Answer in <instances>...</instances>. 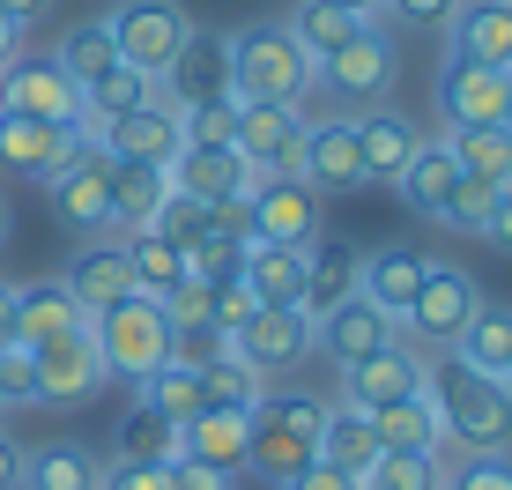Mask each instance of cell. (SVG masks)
Here are the masks:
<instances>
[{"label": "cell", "instance_id": "681fc988", "mask_svg": "<svg viewBox=\"0 0 512 490\" xmlns=\"http://www.w3.org/2000/svg\"><path fill=\"white\" fill-rule=\"evenodd\" d=\"M201 223H208V208H201V201L171 194L164 208H156V223H149V231H156V238H171V245H179V253H186V245L201 238Z\"/></svg>", "mask_w": 512, "mask_h": 490}, {"label": "cell", "instance_id": "e7e4bbea", "mask_svg": "<svg viewBox=\"0 0 512 490\" xmlns=\"http://www.w3.org/2000/svg\"><path fill=\"white\" fill-rule=\"evenodd\" d=\"M0 245H8V201H0Z\"/></svg>", "mask_w": 512, "mask_h": 490}, {"label": "cell", "instance_id": "cb8c5ba5", "mask_svg": "<svg viewBox=\"0 0 512 490\" xmlns=\"http://www.w3.org/2000/svg\"><path fill=\"white\" fill-rule=\"evenodd\" d=\"M401 327L386 320L379 305H364V297H342V305L327 312V320H312V349H327L334 364H357V357H372V349H386Z\"/></svg>", "mask_w": 512, "mask_h": 490}, {"label": "cell", "instance_id": "d4e9b609", "mask_svg": "<svg viewBox=\"0 0 512 490\" xmlns=\"http://www.w3.org/2000/svg\"><path fill=\"white\" fill-rule=\"evenodd\" d=\"M357 245L349 238H312L305 245V297H297V312H305V320H327L334 305H342V297H357Z\"/></svg>", "mask_w": 512, "mask_h": 490}, {"label": "cell", "instance_id": "91938a15", "mask_svg": "<svg viewBox=\"0 0 512 490\" xmlns=\"http://www.w3.org/2000/svg\"><path fill=\"white\" fill-rule=\"evenodd\" d=\"M15 52H23V23H8V15H0V67H8Z\"/></svg>", "mask_w": 512, "mask_h": 490}, {"label": "cell", "instance_id": "ee69618b", "mask_svg": "<svg viewBox=\"0 0 512 490\" xmlns=\"http://www.w3.org/2000/svg\"><path fill=\"white\" fill-rule=\"evenodd\" d=\"M127 461H164V468H179L186 453H179V431L164 424V416H149V409H134V424H127Z\"/></svg>", "mask_w": 512, "mask_h": 490}, {"label": "cell", "instance_id": "9c48e42d", "mask_svg": "<svg viewBox=\"0 0 512 490\" xmlns=\"http://www.w3.org/2000/svg\"><path fill=\"white\" fill-rule=\"evenodd\" d=\"M394 75H401V52H394V38H386L379 23H364L342 52H327V60L312 67V82L334 90V97H349V104H379L394 90Z\"/></svg>", "mask_w": 512, "mask_h": 490}, {"label": "cell", "instance_id": "ffe728a7", "mask_svg": "<svg viewBox=\"0 0 512 490\" xmlns=\"http://www.w3.org/2000/svg\"><path fill=\"white\" fill-rule=\"evenodd\" d=\"M349 134H357L364 179H386V186L401 179V164H409L416 142H423V127L409 112H394V104H364V119H349Z\"/></svg>", "mask_w": 512, "mask_h": 490}, {"label": "cell", "instance_id": "277c9868", "mask_svg": "<svg viewBox=\"0 0 512 490\" xmlns=\"http://www.w3.org/2000/svg\"><path fill=\"white\" fill-rule=\"evenodd\" d=\"M90 335H97L104 379L141 387L156 364H171V312L156 305V297H119L112 312H97V320H90Z\"/></svg>", "mask_w": 512, "mask_h": 490}, {"label": "cell", "instance_id": "74e56055", "mask_svg": "<svg viewBox=\"0 0 512 490\" xmlns=\"http://www.w3.org/2000/svg\"><path fill=\"white\" fill-rule=\"evenodd\" d=\"M119 253H127V268H134V297H171L186 283V253L171 238H156V231H127Z\"/></svg>", "mask_w": 512, "mask_h": 490}, {"label": "cell", "instance_id": "1f68e13d", "mask_svg": "<svg viewBox=\"0 0 512 490\" xmlns=\"http://www.w3.org/2000/svg\"><path fill=\"white\" fill-rule=\"evenodd\" d=\"M245 245H253V231H245V201H238V208H208L201 238L186 245V275H201V283H223V275H238Z\"/></svg>", "mask_w": 512, "mask_h": 490}, {"label": "cell", "instance_id": "e575fe53", "mask_svg": "<svg viewBox=\"0 0 512 490\" xmlns=\"http://www.w3.org/2000/svg\"><path fill=\"white\" fill-rule=\"evenodd\" d=\"M134 409H149V416H164L171 431H186L193 416L208 409V394H201V372H193V364H179V357H171V364H156V372L134 387Z\"/></svg>", "mask_w": 512, "mask_h": 490}, {"label": "cell", "instance_id": "f6af8a7d", "mask_svg": "<svg viewBox=\"0 0 512 490\" xmlns=\"http://www.w3.org/2000/svg\"><path fill=\"white\" fill-rule=\"evenodd\" d=\"M505 186H483V179H461L453 186V201H446V231H461V238H483V223H490V208H498Z\"/></svg>", "mask_w": 512, "mask_h": 490}, {"label": "cell", "instance_id": "11a10c76", "mask_svg": "<svg viewBox=\"0 0 512 490\" xmlns=\"http://www.w3.org/2000/svg\"><path fill=\"white\" fill-rule=\"evenodd\" d=\"M171 490H231V476H208V468L179 461V468H171Z\"/></svg>", "mask_w": 512, "mask_h": 490}, {"label": "cell", "instance_id": "5b68a950", "mask_svg": "<svg viewBox=\"0 0 512 490\" xmlns=\"http://www.w3.org/2000/svg\"><path fill=\"white\" fill-rule=\"evenodd\" d=\"M104 38H112L119 67L164 82V67L179 60V45L193 38V15L179 8V0H119V8L104 15Z\"/></svg>", "mask_w": 512, "mask_h": 490}, {"label": "cell", "instance_id": "ab89813d", "mask_svg": "<svg viewBox=\"0 0 512 490\" xmlns=\"http://www.w3.org/2000/svg\"><path fill=\"white\" fill-rule=\"evenodd\" d=\"M453 164H461V179H483V186H512V142L498 127H453L446 134Z\"/></svg>", "mask_w": 512, "mask_h": 490}, {"label": "cell", "instance_id": "4dcf8cb0", "mask_svg": "<svg viewBox=\"0 0 512 490\" xmlns=\"http://www.w3.org/2000/svg\"><path fill=\"white\" fill-rule=\"evenodd\" d=\"M164 201H171V171L164 164H119L112 156V238L149 231Z\"/></svg>", "mask_w": 512, "mask_h": 490}, {"label": "cell", "instance_id": "680465c9", "mask_svg": "<svg viewBox=\"0 0 512 490\" xmlns=\"http://www.w3.org/2000/svg\"><path fill=\"white\" fill-rule=\"evenodd\" d=\"M45 8H52V0H0V15H8V23H45Z\"/></svg>", "mask_w": 512, "mask_h": 490}, {"label": "cell", "instance_id": "60d3db41", "mask_svg": "<svg viewBox=\"0 0 512 490\" xmlns=\"http://www.w3.org/2000/svg\"><path fill=\"white\" fill-rule=\"evenodd\" d=\"M52 60H60V75L75 82V90H97V82L119 67V52L104 38V23H82V30H67V45L52 52Z\"/></svg>", "mask_w": 512, "mask_h": 490}, {"label": "cell", "instance_id": "7a4b0ae2", "mask_svg": "<svg viewBox=\"0 0 512 490\" xmlns=\"http://www.w3.org/2000/svg\"><path fill=\"white\" fill-rule=\"evenodd\" d=\"M320 394L305 387H268L245 409V468H260V476H297L305 461H320Z\"/></svg>", "mask_w": 512, "mask_h": 490}, {"label": "cell", "instance_id": "be15d7a7", "mask_svg": "<svg viewBox=\"0 0 512 490\" xmlns=\"http://www.w3.org/2000/svg\"><path fill=\"white\" fill-rule=\"evenodd\" d=\"M498 134H505V142H512V104H505V119H498Z\"/></svg>", "mask_w": 512, "mask_h": 490}, {"label": "cell", "instance_id": "7402d4cb", "mask_svg": "<svg viewBox=\"0 0 512 490\" xmlns=\"http://www.w3.org/2000/svg\"><path fill=\"white\" fill-rule=\"evenodd\" d=\"M60 283L75 290V305L97 320V312H112L119 297H134V268H127V253H119V238H90L75 260H67Z\"/></svg>", "mask_w": 512, "mask_h": 490}, {"label": "cell", "instance_id": "52a82bcc", "mask_svg": "<svg viewBox=\"0 0 512 490\" xmlns=\"http://www.w3.org/2000/svg\"><path fill=\"white\" fill-rule=\"evenodd\" d=\"M0 112L8 119H45V127H82V90L60 75V60L15 52L0 67Z\"/></svg>", "mask_w": 512, "mask_h": 490}, {"label": "cell", "instance_id": "5bb4252c", "mask_svg": "<svg viewBox=\"0 0 512 490\" xmlns=\"http://www.w3.org/2000/svg\"><path fill=\"white\" fill-rule=\"evenodd\" d=\"M305 349H312V320H305L297 305H260L253 320L231 335V357L253 364L260 379H275V372H290V364H305Z\"/></svg>", "mask_w": 512, "mask_h": 490}, {"label": "cell", "instance_id": "f907efd6", "mask_svg": "<svg viewBox=\"0 0 512 490\" xmlns=\"http://www.w3.org/2000/svg\"><path fill=\"white\" fill-rule=\"evenodd\" d=\"M0 401H8V409L38 401V364H30V349H23V342L0 349Z\"/></svg>", "mask_w": 512, "mask_h": 490}, {"label": "cell", "instance_id": "4fadbf2b", "mask_svg": "<svg viewBox=\"0 0 512 490\" xmlns=\"http://www.w3.org/2000/svg\"><path fill=\"white\" fill-rule=\"evenodd\" d=\"M164 97L193 112V104H238L231 97V38L223 30H193L179 45V60L164 67Z\"/></svg>", "mask_w": 512, "mask_h": 490}, {"label": "cell", "instance_id": "30bf717a", "mask_svg": "<svg viewBox=\"0 0 512 490\" xmlns=\"http://www.w3.org/2000/svg\"><path fill=\"white\" fill-rule=\"evenodd\" d=\"M245 231L275 238V245H312L320 238V194H312L297 171H268V179H253V194H245Z\"/></svg>", "mask_w": 512, "mask_h": 490}, {"label": "cell", "instance_id": "d6a6232c", "mask_svg": "<svg viewBox=\"0 0 512 490\" xmlns=\"http://www.w3.org/2000/svg\"><path fill=\"white\" fill-rule=\"evenodd\" d=\"M394 186H401V201H409L423 223H438V216H446V201H453V186H461V164H453L446 142H416V156L401 164Z\"/></svg>", "mask_w": 512, "mask_h": 490}, {"label": "cell", "instance_id": "db71d44e", "mask_svg": "<svg viewBox=\"0 0 512 490\" xmlns=\"http://www.w3.org/2000/svg\"><path fill=\"white\" fill-rule=\"evenodd\" d=\"M379 8H394L401 23H453V8H461V0H379Z\"/></svg>", "mask_w": 512, "mask_h": 490}, {"label": "cell", "instance_id": "003e7915", "mask_svg": "<svg viewBox=\"0 0 512 490\" xmlns=\"http://www.w3.org/2000/svg\"><path fill=\"white\" fill-rule=\"evenodd\" d=\"M0 416H8V401H0Z\"/></svg>", "mask_w": 512, "mask_h": 490}, {"label": "cell", "instance_id": "7bdbcfd3", "mask_svg": "<svg viewBox=\"0 0 512 490\" xmlns=\"http://www.w3.org/2000/svg\"><path fill=\"white\" fill-rule=\"evenodd\" d=\"M201 394H208V409H253L268 394V379L238 357H216V364H201Z\"/></svg>", "mask_w": 512, "mask_h": 490}, {"label": "cell", "instance_id": "d590c367", "mask_svg": "<svg viewBox=\"0 0 512 490\" xmlns=\"http://www.w3.org/2000/svg\"><path fill=\"white\" fill-rule=\"evenodd\" d=\"M320 461L342 468V476H364L379 461V439H372V416L349 409V401H327L320 409Z\"/></svg>", "mask_w": 512, "mask_h": 490}, {"label": "cell", "instance_id": "816d5d0a", "mask_svg": "<svg viewBox=\"0 0 512 490\" xmlns=\"http://www.w3.org/2000/svg\"><path fill=\"white\" fill-rule=\"evenodd\" d=\"M97 490H171V468L164 461H127V453H119Z\"/></svg>", "mask_w": 512, "mask_h": 490}, {"label": "cell", "instance_id": "4316f807", "mask_svg": "<svg viewBox=\"0 0 512 490\" xmlns=\"http://www.w3.org/2000/svg\"><path fill=\"white\" fill-rule=\"evenodd\" d=\"M179 453L208 476H245V409H201L193 424L179 431Z\"/></svg>", "mask_w": 512, "mask_h": 490}, {"label": "cell", "instance_id": "6da1fadb", "mask_svg": "<svg viewBox=\"0 0 512 490\" xmlns=\"http://www.w3.org/2000/svg\"><path fill=\"white\" fill-rule=\"evenodd\" d=\"M423 394L438 409V431L468 453H512V387L483 379L468 364H423Z\"/></svg>", "mask_w": 512, "mask_h": 490}, {"label": "cell", "instance_id": "83f0119b", "mask_svg": "<svg viewBox=\"0 0 512 490\" xmlns=\"http://www.w3.org/2000/svg\"><path fill=\"white\" fill-rule=\"evenodd\" d=\"M238 283L253 290V305H297V297H305V245L253 238L245 260H238Z\"/></svg>", "mask_w": 512, "mask_h": 490}, {"label": "cell", "instance_id": "e0dca14e", "mask_svg": "<svg viewBox=\"0 0 512 490\" xmlns=\"http://www.w3.org/2000/svg\"><path fill=\"white\" fill-rule=\"evenodd\" d=\"M104 156H119V164H171V156L186 149V127H179V104H171L164 90H156L141 112H127V119H112L104 127V142H97Z\"/></svg>", "mask_w": 512, "mask_h": 490}, {"label": "cell", "instance_id": "7c38bea8", "mask_svg": "<svg viewBox=\"0 0 512 490\" xmlns=\"http://www.w3.org/2000/svg\"><path fill=\"white\" fill-rule=\"evenodd\" d=\"M30 364H38V401L45 409H67V401H90L104 387V357H97V335L90 327H67V335H52L30 349Z\"/></svg>", "mask_w": 512, "mask_h": 490}, {"label": "cell", "instance_id": "8fae6325", "mask_svg": "<svg viewBox=\"0 0 512 490\" xmlns=\"http://www.w3.org/2000/svg\"><path fill=\"white\" fill-rule=\"evenodd\" d=\"M423 349L409 342V335H394L386 349H372V357H357V364H342V401L349 409H386V401H409V394H423Z\"/></svg>", "mask_w": 512, "mask_h": 490}, {"label": "cell", "instance_id": "ba28073f", "mask_svg": "<svg viewBox=\"0 0 512 490\" xmlns=\"http://www.w3.org/2000/svg\"><path fill=\"white\" fill-rule=\"evenodd\" d=\"M475 305H483V290H475V275L468 268H438L431 260V275H423V290L409 297V312H401V335L423 342V349H446L461 327L475 320Z\"/></svg>", "mask_w": 512, "mask_h": 490}, {"label": "cell", "instance_id": "8d00e7d4", "mask_svg": "<svg viewBox=\"0 0 512 490\" xmlns=\"http://www.w3.org/2000/svg\"><path fill=\"white\" fill-rule=\"evenodd\" d=\"M372 439H379V453H438V446H446V431H438L431 394H409V401L372 409Z\"/></svg>", "mask_w": 512, "mask_h": 490}, {"label": "cell", "instance_id": "f5cc1de1", "mask_svg": "<svg viewBox=\"0 0 512 490\" xmlns=\"http://www.w3.org/2000/svg\"><path fill=\"white\" fill-rule=\"evenodd\" d=\"M282 490H357V476H342V468H327V461H305L297 476H282Z\"/></svg>", "mask_w": 512, "mask_h": 490}, {"label": "cell", "instance_id": "44dd1931", "mask_svg": "<svg viewBox=\"0 0 512 490\" xmlns=\"http://www.w3.org/2000/svg\"><path fill=\"white\" fill-rule=\"evenodd\" d=\"M423 275H431V260H423L416 245H379V253L357 260V297L379 305L386 320L401 327V312H409V297L423 290Z\"/></svg>", "mask_w": 512, "mask_h": 490}, {"label": "cell", "instance_id": "6125c7cd", "mask_svg": "<svg viewBox=\"0 0 512 490\" xmlns=\"http://www.w3.org/2000/svg\"><path fill=\"white\" fill-rule=\"evenodd\" d=\"M327 8H349V15H379V0H327Z\"/></svg>", "mask_w": 512, "mask_h": 490}, {"label": "cell", "instance_id": "7dc6e473", "mask_svg": "<svg viewBox=\"0 0 512 490\" xmlns=\"http://www.w3.org/2000/svg\"><path fill=\"white\" fill-rule=\"evenodd\" d=\"M253 290L238 283V275H223V283H208V327H216V335H238L245 320H253Z\"/></svg>", "mask_w": 512, "mask_h": 490}, {"label": "cell", "instance_id": "03108f58", "mask_svg": "<svg viewBox=\"0 0 512 490\" xmlns=\"http://www.w3.org/2000/svg\"><path fill=\"white\" fill-rule=\"evenodd\" d=\"M505 387H512V364H505Z\"/></svg>", "mask_w": 512, "mask_h": 490}, {"label": "cell", "instance_id": "603a6c76", "mask_svg": "<svg viewBox=\"0 0 512 490\" xmlns=\"http://www.w3.org/2000/svg\"><path fill=\"white\" fill-rule=\"evenodd\" d=\"M297 179H305L312 194H349V186H364V164H357V134H349V119H320V127H305Z\"/></svg>", "mask_w": 512, "mask_h": 490}, {"label": "cell", "instance_id": "d6986e66", "mask_svg": "<svg viewBox=\"0 0 512 490\" xmlns=\"http://www.w3.org/2000/svg\"><path fill=\"white\" fill-rule=\"evenodd\" d=\"M446 38H453V60L512 75V0H461Z\"/></svg>", "mask_w": 512, "mask_h": 490}, {"label": "cell", "instance_id": "3957f363", "mask_svg": "<svg viewBox=\"0 0 512 490\" xmlns=\"http://www.w3.org/2000/svg\"><path fill=\"white\" fill-rule=\"evenodd\" d=\"M305 90H312V60L290 38V23L231 30V97L238 104H297Z\"/></svg>", "mask_w": 512, "mask_h": 490}, {"label": "cell", "instance_id": "ac0fdd59", "mask_svg": "<svg viewBox=\"0 0 512 490\" xmlns=\"http://www.w3.org/2000/svg\"><path fill=\"white\" fill-rule=\"evenodd\" d=\"M505 104H512V75L446 60V82H438V112H446V127H498Z\"/></svg>", "mask_w": 512, "mask_h": 490}, {"label": "cell", "instance_id": "2e32d148", "mask_svg": "<svg viewBox=\"0 0 512 490\" xmlns=\"http://www.w3.org/2000/svg\"><path fill=\"white\" fill-rule=\"evenodd\" d=\"M164 171H171V194H186L201 208H238L245 194H253V179H260L238 149H179Z\"/></svg>", "mask_w": 512, "mask_h": 490}, {"label": "cell", "instance_id": "b9f144b4", "mask_svg": "<svg viewBox=\"0 0 512 490\" xmlns=\"http://www.w3.org/2000/svg\"><path fill=\"white\" fill-rule=\"evenodd\" d=\"M438 483H446L438 453H379L357 476V490H438Z\"/></svg>", "mask_w": 512, "mask_h": 490}, {"label": "cell", "instance_id": "f35d334b", "mask_svg": "<svg viewBox=\"0 0 512 490\" xmlns=\"http://www.w3.org/2000/svg\"><path fill=\"white\" fill-rule=\"evenodd\" d=\"M372 23V15H349V8H327V0H297V15H290V38L305 45V60L320 67L327 52H342L357 30Z\"/></svg>", "mask_w": 512, "mask_h": 490}, {"label": "cell", "instance_id": "6f0895ef", "mask_svg": "<svg viewBox=\"0 0 512 490\" xmlns=\"http://www.w3.org/2000/svg\"><path fill=\"white\" fill-rule=\"evenodd\" d=\"M15 483H23V446L0 431V490H15Z\"/></svg>", "mask_w": 512, "mask_h": 490}, {"label": "cell", "instance_id": "836d02e7", "mask_svg": "<svg viewBox=\"0 0 512 490\" xmlns=\"http://www.w3.org/2000/svg\"><path fill=\"white\" fill-rule=\"evenodd\" d=\"M446 349H453V364H468V372L505 379V364H512V305H475V320Z\"/></svg>", "mask_w": 512, "mask_h": 490}, {"label": "cell", "instance_id": "c3c4849f", "mask_svg": "<svg viewBox=\"0 0 512 490\" xmlns=\"http://www.w3.org/2000/svg\"><path fill=\"white\" fill-rule=\"evenodd\" d=\"M438 490H512V453H468Z\"/></svg>", "mask_w": 512, "mask_h": 490}, {"label": "cell", "instance_id": "f1b7e54d", "mask_svg": "<svg viewBox=\"0 0 512 490\" xmlns=\"http://www.w3.org/2000/svg\"><path fill=\"white\" fill-rule=\"evenodd\" d=\"M75 156V127H45V119H8L0 112V164L23 179H52Z\"/></svg>", "mask_w": 512, "mask_h": 490}, {"label": "cell", "instance_id": "9a60e30c", "mask_svg": "<svg viewBox=\"0 0 512 490\" xmlns=\"http://www.w3.org/2000/svg\"><path fill=\"white\" fill-rule=\"evenodd\" d=\"M231 149L260 179L268 171H297V156H305V112L297 104H238V142Z\"/></svg>", "mask_w": 512, "mask_h": 490}, {"label": "cell", "instance_id": "8992f818", "mask_svg": "<svg viewBox=\"0 0 512 490\" xmlns=\"http://www.w3.org/2000/svg\"><path fill=\"white\" fill-rule=\"evenodd\" d=\"M52 216H60L67 238H112V156H104L97 142H82L75 134V156H67L60 171H52Z\"/></svg>", "mask_w": 512, "mask_h": 490}, {"label": "cell", "instance_id": "9f6ffc18", "mask_svg": "<svg viewBox=\"0 0 512 490\" xmlns=\"http://www.w3.org/2000/svg\"><path fill=\"white\" fill-rule=\"evenodd\" d=\"M483 238H490V245H505V253H512V186H505V194H498V208H490V223H483Z\"/></svg>", "mask_w": 512, "mask_h": 490}, {"label": "cell", "instance_id": "94428289", "mask_svg": "<svg viewBox=\"0 0 512 490\" xmlns=\"http://www.w3.org/2000/svg\"><path fill=\"white\" fill-rule=\"evenodd\" d=\"M8 342H15V290L0 283V349H8Z\"/></svg>", "mask_w": 512, "mask_h": 490}, {"label": "cell", "instance_id": "bcb514c9", "mask_svg": "<svg viewBox=\"0 0 512 490\" xmlns=\"http://www.w3.org/2000/svg\"><path fill=\"white\" fill-rule=\"evenodd\" d=\"M179 127H186V149H231L238 104H193V112H179Z\"/></svg>", "mask_w": 512, "mask_h": 490}, {"label": "cell", "instance_id": "484cf974", "mask_svg": "<svg viewBox=\"0 0 512 490\" xmlns=\"http://www.w3.org/2000/svg\"><path fill=\"white\" fill-rule=\"evenodd\" d=\"M67 327H90V312L75 305V290L60 283V275H38V283H15V342L38 349L52 335H67Z\"/></svg>", "mask_w": 512, "mask_h": 490}, {"label": "cell", "instance_id": "f546056e", "mask_svg": "<svg viewBox=\"0 0 512 490\" xmlns=\"http://www.w3.org/2000/svg\"><path fill=\"white\" fill-rule=\"evenodd\" d=\"M104 483V461L82 439H45L23 453V483L15 490H97Z\"/></svg>", "mask_w": 512, "mask_h": 490}]
</instances>
